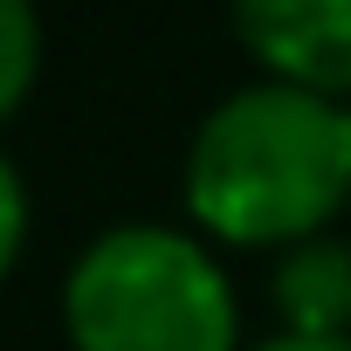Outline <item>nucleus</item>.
<instances>
[{"instance_id":"1","label":"nucleus","mask_w":351,"mask_h":351,"mask_svg":"<svg viewBox=\"0 0 351 351\" xmlns=\"http://www.w3.org/2000/svg\"><path fill=\"white\" fill-rule=\"evenodd\" d=\"M180 186L207 241L289 255L351 200V110L289 83H248L200 117Z\"/></svg>"},{"instance_id":"2","label":"nucleus","mask_w":351,"mask_h":351,"mask_svg":"<svg viewBox=\"0 0 351 351\" xmlns=\"http://www.w3.org/2000/svg\"><path fill=\"white\" fill-rule=\"evenodd\" d=\"M62 330L76 351H241L234 282L200 234L124 221L62 276Z\"/></svg>"},{"instance_id":"3","label":"nucleus","mask_w":351,"mask_h":351,"mask_svg":"<svg viewBox=\"0 0 351 351\" xmlns=\"http://www.w3.org/2000/svg\"><path fill=\"white\" fill-rule=\"evenodd\" d=\"M262 83L351 104V0H228Z\"/></svg>"},{"instance_id":"4","label":"nucleus","mask_w":351,"mask_h":351,"mask_svg":"<svg viewBox=\"0 0 351 351\" xmlns=\"http://www.w3.org/2000/svg\"><path fill=\"white\" fill-rule=\"evenodd\" d=\"M269 303L289 337H351V241L317 234L269 269Z\"/></svg>"},{"instance_id":"5","label":"nucleus","mask_w":351,"mask_h":351,"mask_svg":"<svg viewBox=\"0 0 351 351\" xmlns=\"http://www.w3.org/2000/svg\"><path fill=\"white\" fill-rule=\"evenodd\" d=\"M42 76V14L35 0H0V124H8Z\"/></svg>"},{"instance_id":"6","label":"nucleus","mask_w":351,"mask_h":351,"mask_svg":"<svg viewBox=\"0 0 351 351\" xmlns=\"http://www.w3.org/2000/svg\"><path fill=\"white\" fill-rule=\"evenodd\" d=\"M21 241H28V180H21V165L0 152V282L21 262Z\"/></svg>"},{"instance_id":"7","label":"nucleus","mask_w":351,"mask_h":351,"mask_svg":"<svg viewBox=\"0 0 351 351\" xmlns=\"http://www.w3.org/2000/svg\"><path fill=\"white\" fill-rule=\"evenodd\" d=\"M248 351H351V337H289V330H276V337H262Z\"/></svg>"},{"instance_id":"8","label":"nucleus","mask_w":351,"mask_h":351,"mask_svg":"<svg viewBox=\"0 0 351 351\" xmlns=\"http://www.w3.org/2000/svg\"><path fill=\"white\" fill-rule=\"evenodd\" d=\"M344 110H351V104H344Z\"/></svg>"}]
</instances>
